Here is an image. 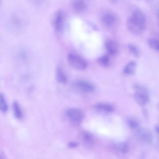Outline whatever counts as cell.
Masks as SVG:
<instances>
[{
    "label": "cell",
    "instance_id": "obj_1",
    "mask_svg": "<svg viewBox=\"0 0 159 159\" xmlns=\"http://www.w3.org/2000/svg\"><path fill=\"white\" fill-rule=\"evenodd\" d=\"M133 88L135 90L134 98L137 103L140 105L147 104L149 101V98L146 89L137 84H134Z\"/></svg>",
    "mask_w": 159,
    "mask_h": 159
},
{
    "label": "cell",
    "instance_id": "obj_2",
    "mask_svg": "<svg viewBox=\"0 0 159 159\" xmlns=\"http://www.w3.org/2000/svg\"><path fill=\"white\" fill-rule=\"evenodd\" d=\"M67 60L72 67L77 70H84L87 66V63L84 59L74 53L69 54L67 56Z\"/></svg>",
    "mask_w": 159,
    "mask_h": 159
},
{
    "label": "cell",
    "instance_id": "obj_3",
    "mask_svg": "<svg viewBox=\"0 0 159 159\" xmlns=\"http://www.w3.org/2000/svg\"><path fill=\"white\" fill-rule=\"evenodd\" d=\"M127 26L128 29L132 33L135 35L142 34L144 31L145 24L141 23L129 17L127 21Z\"/></svg>",
    "mask_w": 159,
    "mask_h": 159
},
{
    "label": "cell",
    "instance_id": "obj_4",
    "mask_svg": "<svg viewBox=\"0 0 159 159\" xmlns=\"http://www.w3.org/2000/svg\"><path fill=\"white\" fill-rule=\"evenodd\" d=\"M63 20L62 11L61 10H57L54 13L52 19V24L56 31L60 32L62 30Z\"/></svg>",
    "mask_w": 159,
    "mask_h": 159
},
{
    "label": "cell",
    "instance_id": "obj_5",
    "mask_svg": "<svg viewBox=\"0 0 159 159\" xmlns=\"http://www.w3.org/2000/svg\"><path fill=\"white\" fill-rule=\"evenodd\" d=\"M66 113L68 117L71 120L77 122L81 121L84 117L83 112L76 108L69 109L66 111Z\"/></svg>",
    "mask_w": 159,
    "mask_h": 159
},
{
    "label": "cell",
    "instance_id": "obj_6",
    "mask_svg": "<svg viewBox=\"0 0 159 159\" xmlns=\"http://www.w3.org/2000/svg\"><path fill=\"white\" fill-rule=\"evenodd\" d=\"M137 135L141 141L149 143L153 139L152 134L148 129L144 128L139 129L137 131Z\"/></svg>",
    "mask_w": 159,
    "mask_h": 159
},
{
    "label": "cell",
    "instance_id": "obj_7",
    "mask_svg": "<svg viewBox=\"0 0 159 159\" xmlns=\"http://www.w3.org/2000/svg\"><path fill=\"white\" fill-rule=\"evenodd\" d=\"M75 86L80 91L86 93L91 92L93 91L94 87L92 84L84 81H78L75 83Z\"/></svg>",
    "mask_w": 159,
    "mask_h": 159
},
{
    "label": "cell",
    "instance_id": "obj_8",
    "mask_svg": "<svg viewBox=\"0 0 159 159\" xmlns=\"http://www.w3.org/2000/svg\"><path fill=\"white\" fill-rule=\"evenodd\" d=\"M105 47L108 52L111 55H115L118 51L117 43L112 40H108L106 42Z\"/></svg>",
    "mask_w": 159,
    "mask_h": 159
},
{
    "label": "cell",
    "instance_id": "obj_9",
    "mask_svg": "<svg viewBox=\"0 0 159 159\" xmlns=\"http://www.w3.org/2000/svg\"><path fill=\"white\" fill-rule=\"evenodd\" d=\"M94 107L98 111L107 113L111 112L114 109V107L112 105L107 103H98L95 105Z\"/></svg>",
    "mask_w": 159,
    "mask_h": 159
},
{
    "label": "cell",
    "instance_id": "obj_10",
    "mask_svg": "<svg viewBox=\"0 0 159 159\" xmlns=\"http://www.w3.org/2000/svg\"><path fill=\"white\" fill-rule=\"evenodd\" d=\"M103 23L107 26H111L116 22V18L114 15L111 13H107L104 15L102 19Z\"/></svg>",
    "mask_w": 159,
    "mask_h": 159
},
{
    "label": "cell",
    "instance_id": "obj_11",
    "mask_svg": "<svg viewBox=\"0 0 159 159\" xmlns=\"http://www.w3.org/2000/svg\"><path fill=\"white\" fill-rule=\"evenodd\" d=\"M136 67V63L134 61H131L127 63L124 67L123 72L124 74L130 75L134 73Z\"/></svg>",
    "mask_w": 159,
    "mask_h": 159
},
{
    "label": "cell",
    "instance_id": "obj_12",
    "mask_svg": "<svg viewBox=\"0 0 159 159\" xmlns=\"http://www.w3.org/2000/svg\"><path fill=\"white\" fill-rule=\"evenodd\" d=\"M130 17L137 21L143 24H145V16L143 13L140 10H137L134 11Z\"/></svg>",
    "mask_w": 159,
    "mask_h": 159
},
{
    "label": "cell",
    "instance_id": "obj_13",
    "mask_svg": "<svg viewBox=\"0 0 159 159\" xmlns=\"http://www.w3.org/2000/svg\"><path fill=\"white\" fill-rule=\"evenodd\" d=\"M56 76L57 80L59 83L63 84H66L67 83V78L61 68H58L57 69Z\"/></svg>",
    "mask_w": 159,
    "mask_h": 159
},
{
    "label": "cell",
    "instance_id": "obj_14",
    "mask_svg": "<svg viewBox=\"0 0 159 159\" xmlns=\"http://www.w3.org/2000/svg\"><path fill=\"white\" fill-rule=\"evenodd\" d=\"M82 139L84 143L88 146L92 145L94 143V139L93 135L88 132H83L82 133Z\"/></svg>",
    "mask_w": 159,
    "mask_h": 159
},
{
    "label": "cell",
    "instance_id": "obj_15",
    "mask_svg": "<svg viewBox=\"0 0 159 159\" xmlns=\"http://www.w3.org/2000/svg\"><path fill=\"white\" fill-rule=\"evenodd\" d=\"M86 7L85 2L82 0H76L74 3L73 8L75 11L81 12L84 11Z\"/></svg>",
    "mask_w": 159,
    "mask_h": 159
},
{
    "label": "cell",
    "instance_id": "obj_16",
    "mask_svg": "<svg viewBox=\"0 0 159 159\" xmlns=\"http://www.w3.org/2000/svg\"><path fill=\"white\" fill-rule=\"evenodd\" d=\"M13 110L15 116L18 119H20L22 117L21 110L18 102L14 101L13 103Z\"/></svg>",
    "mask_w": 159,
    "mask_h": 159
},
{
    "label": "cell",
    "instance_id": "obj_17",
    "mask_svg": "<svg viewBox=\"0 0 159 159\" xmlns=\"http://www.w3.org/2000/svg\"><path fill=\"white\" fill-rule=\"evenodd\" d=\"M116 147L118 151L122 154H125L129 151L128 145L125 143H118L116 145Z\"/></svg>",
    "mask_w": 159,
    "mask_h": 159
},
{
    "label": "cell",
    "instance_id": "obj_18",
    "mask_svg": "<svg viewBox=\"0 0 159 159\" xmlns=\"http://www.w3.org/2000/svg\"><path fill=\"white\" fill-rule=\"evenodd\" d=\"M8 110V106L4 95L0 94V110L2 112L5 113Z\"/></svg>",
    "mask_w": 159,
    "mask_h": 159
},
{
    "label": "cell",
    "instance_id": "obj_19",
    "mask_svg": "<svg viewBox=\"0 0 159 159\" xmlns=\"http://www.w3.org/2000/svg\"><path fill=\"white\" fill-rule=\"evenodd\" d=\"M149 45L153 50L158 51L159 50V42L154 39H149L148 41Z\"/></svg>",
    "mask_w": 159,
    "mask_h": 159
},
{
    "label": "cell",
    "instance_id": "obj_20",
    "mask_svg": "<svg viewBox=\"0 0 159 159\" xmlns=\"http://www.w3.org/2000/svg\"><path fill=\"white\" fill-rule=\"evenodd\" d=\"M128 48L135 57H138L139 56V49L134 45L132 44H129L128 46Z\"/></svg>",
    "mask_w": 159,
    "mask_h": 159
},
{
    "label": "cell",
    "instance_id": "obj_21",
    "mask_svg": "<svg viewBox=\"0 0 159 159\" xmlns=\"http://www.w3.org/2000/svg\"><path fill=\"white\" fill-rule=\"evenodd\" d=\"M98 61L102 65L104 66H108L109 62V58L107 55H103L98 59Z\"/></svg>",
    "mask_w": 159,
    "mask_h": 159
},
{
    "label": "cell",
    "instance_id": "obj_22",
    "mask_svg": "<svg viewBox=\"0 0 159 159\" xmlns=\"http://www.w3.org/2000/svg\"><path fill=\"white\" fill-rule=\"evenodd\" d=\"M127 123L129 126L133 129L137 128L139 126L138 121L136 120L130 118L127 120Z\"/></svg>",
    "mask_w": 159,
    "mask_h": 159
},
{
    "label": "cell",
    "instance_id": "obj_23",
    "mask_svg": "<svg viewBox=\"0 0 159 159\" xmlns=\"http://www.w3.org/2000/svg\"><path fill=\"white\" fill-rule=\"evenodd\" d=\"M78 145V143L76 142H70L68 144V146L70 148H75L77 147Z\"/></svg>",
    "mask_w": 159,
    "mask_h": 159
},
{
    "label": "cell",
    "instance_id": "obj_24",
    "mask_svg": "<svg viewBox=\"0 0 159 159\" xmlns=\"http://www.w3.org/2000/svg\"><path fill=\"white\" fill-rule=\"evenodd\" d=\"M5 157V155L2 151H1L0 152V159L3 158Z\"/></svg>",
    "mask_w": 159,
    "mask_h": 159
},
{
    "label": "cell",
    "instance_id": "obj_25",
    "mask_svg": "<svg viewBox=\"0 0 159 159\" xmlns=\"http://www.w3.org/2000/svg\"><path fill=\"white\" fill-rule=\"evenodd\" d=\"M155 129L156 132L158 134V126H156L155 128Z\"/></svg>",
    "mask_w": 159,
    "mask_h": 159
},
{
    "label": "cell",
    "instance_id": "obj_26",
    "mask_svg": "<svg viewBox=\"0 0 159 159\" xmlns=\"http://www.w3.org/2000/svg\"><path fill=\"white\" fill-rule=\"evenodd\" d=\"M1 0H0V2H1Z\"/></svg>",
    "mask_w": 159,
    "mask_h": 159
}]
</instances>
